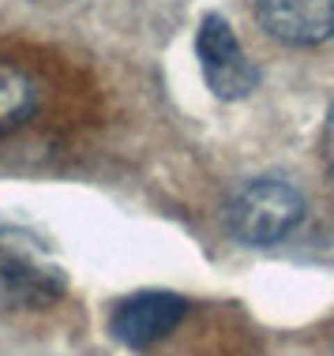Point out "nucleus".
Returning a JSON list of instances; mask_svg holds the SVG:
<instances>
[{"instance_id":"obj_5","label":"nucleus","mask_w":334,"mask_h":356,"mask_svg":"<svg viewBox=\"0 0 334 356\" xmlns=\"http://www.w3.org/2000/svg\"><path fill=\"white\" fill-rule=\"evenodd\" d=\"M255 23L274 42L312 49L334 38V0H252Z\"/></svg>"},{"instance_id":"obj_7","label":"nucleus","mask_w":334,"mask_h":356,"mask_svg":"<svg viewBox=\"0 0 334 356\" xmlns=\"http://www.w3.org/2000/svg\"><path fill=\"white\" fill-rule=\"evenodd\" d=\"M323 161H327V172H331V180H334V102H331L327 124H323Z\"/></svg>"},{"instance_id":"obj_4","label":"nucleus","mask_w":334,"mask_h":356,"mask_svg":"<svg viewBox=\"0 0 334 356\" xmlns=\"http://www.w3.org/2000/svg\"><path fill=\"white\" fill-rule=\"evenodd\" d=\"M188 315V300L180 293H169V289H143V293H132L113 307L109 315V330L113 338L128 349H150L161 338L180 326V319Z\"/></svg>"},{"instance_id":"obj_1","label":"nucleus","mask_w":334,"mask_h":356,"mask_svg":"<svg viewBox=\"0 0 334 356\" xmlns=\"http://www.w3.org/2000/svg\"><path fill=\"white\" fill-rule=\"evenodd\" d=\"M68 293V274L23 229H0V315L45 312Z\"/></svg>"},{"instance_id":"obj_3","label":"nucleus","mask_w":334,"mask_h":356,"mask_svg":"<svg viewBox=\"0 0 334 356\" xmlns=\"http://www.w3.org/2000/svg\"><path fill=\"white\" fill-rule=\"evenodd\" d=\"M196 56H199L203 83L211 86L214 98L241 102L260 86V68L244 53L241 38L233 34L225 15H218V12L203 15V23L196 31Z\"/></svg>"},{"instance_id":"obj_6","label":"nucleus","mask_w":334,"mask_h":356,"mask_svg":"<svg viewBox=\"0 0 334 356\" xmlns=\"http://www.w3.org/2000/svg\"><path fill=\"white\" fill-rule=\"evenodd\" d=\"M38 109V86L23 68L0 60V131L26 124Z\"/></svg>"},{"instance_id":"obj_2","label":"nucleus","mask_w":334,"mask_h":356,"mask_svg":"<svg viewBox=\"0 0 334 356\" xmlns=\"http://www.w3.org/2000/svg\"><path fill=\"white\" fill-rule=\"evenodd\" d=\"M304 191L285 177H255L225 207V225L233 240L248 248H271L282 244L285 236L304 221Z\"/></svg>"}]
</instances>
